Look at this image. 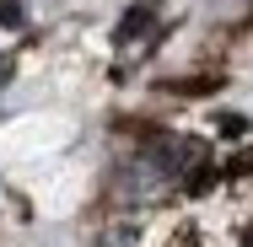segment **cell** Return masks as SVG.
Masks as SVG:
<instances>
[{
	"label": "cell",
	"instance_id": "6da1fadb",
	"mask_svg": "<svg viewBox=\"0 0 253 247\" xmlns=\"http://www.w3.org/2000/svg\"><path fill=\"white\" fill-rule=\"evenodd\" d=\"M27 16H22V5L16 0H0V27H22Z\"/></svg>",
	"mask_w": 253,
	"mask_h": 247
},
{
	"label": "cell",
	"instance_id": "7a4b0ae2",
	"mask_svg": "<svg viewBox=\"0 0 253 247\" xmlns=\"http://www.w3.org/2000/svg\"><path fill=\"white\" fill-rule=\"evenodd\" d=\"M102 247H135V237H129V231H108V237H102Z\"/></svg>",
	"mask_w": 253,
	"mask_h": 247
},
{
	"label": "cell",
	"instance_id": "3957f363",
	"mask_svg": "<svg viewBox=\"0 0 253 247\" xmlns=\"http://www.w3.org/2000/svg\"><path fill=\"white\" fill-rule=\"evenodd\" d=\"M5 75H11V65H5V59H0V86H5Z\"/></svg>",
	"mask_w": 253,
	"mask_h": 247
},
{
	"label": "cell",
	"instance_id": "277c9868",
	"mask_svg": "<svg viewBox=\"0 0 253 247\" xmlns=\"http://www.w3.org/2000/svg\"><path fill=\"white\" fill-rule=\"evenodd\" d=\"M248 247H253V242H248Z\"/></svg>",
	"mask_w": 253,
	"mask_h": 247
}]
</instances>
